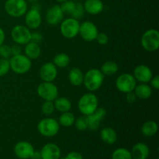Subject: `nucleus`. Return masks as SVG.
I'll list each match as a JSON object with an SVG mask.
<instances>
[{
	"instance_id": "nucleus-28",
	"label": "nucleus",
	"mask_w": 159,
	"mask_h": 159,
	"mask_svg": "<svg viewBox=\"0 0 159 159\" xmlns=\"http://www.w3.org/2000/svg\"><path fill=\"white\" fill-rule=\"evenodd\" d=\"M75 120V116L71 112H65L62 113L58 120V123L60 125L65 127H69L74 125Z\"/></svg>"
},
{
	"instance_id": "nucleus-33",
	"label": "nucleus",
	"mask_w": 159,
	"mask_h": 159,
	"mask_svg": "<svg viewBox=\"0 0 159 159\" xmlns=\"http://www.w3.org/2000/svg\"><path fill=\"white\" fill-rule=\"evenodd\" d=\"M55 110L54 104L53 101H44L41 107V111L46 116H50Z\"/></svg>"
},
{
	"instance_id": "nucleus-7",
	"label": "nucleus",
	"mask_w": 159,
	"mask_h": 159,
	"mask_svg": "<svg viewBox=\"0 0 159 159\" xmlns=\"http://www.w3.org/2000/svg\"><path fill=\"white\" fill-rule=\"evenodd\" d=\"M80 23L79 20L70 17L62 20L61 23L60 30L62 36L67 39L75 38L79 35Z\"/></svg>"
},
{
	"instance_id": "nucleus-18",
	"label": "nucleus",
	"mask_w": 159,
	"mask_h": 159,
	"mask_svg": "<svg viewBox=\"0 0 159 159\" xmlns=\"http://www.w3.org/2000/svg\"><path fill=\"white\" fill-rule=\"evenodd\" d=\"M40 155L42 159H59L61 157V150L57 144L48 143L43 147Z\"/></svg>"
},
{
	"instance_id": "nucleus-24",
	"label": "nucleus",
	"mask_w": 159,
	"mask_h": 159,
	"mask_svg": "<svg viewBox=\"0 0 159 159\" xmlns=\"http://www.w3.org/2000/svg\"><path fill=\"white\" fill-rule=\"evenodd\" d=\"M68 79H69L70 83L74 86H79L83 83L84 74L78 68H73L71 69L68 74Z\"/></svg>"
},
{
	"instance_id": "nucleus-34",
	"label": "nucleus",
	"mask_w": 159,
	"mask_h": 159,
	"mask_svg": "<svg viewBox=\"0 0 159 159\" xmlns=\"http://www.w3.org/2000/svg\"><path fill=\"white\" fill-rule=\"evenodd\" d=\"M9 70H10L9 60L5 58L0 59V77L6 75Z\"/></svg>"
},
{
	"instance_id": "nucleus-46",
	"label": "nucleus",
	"mask_w": 159,
	"mask_h": 159,
	"mask_svg": "<svg viewBox=\"0 0 159 159\" xmlns=\"http://www.w3.org/2000/svg\"><path fill=\"white\" fill-rule=\"evenodd\" d=\"M27 1H29L30 2H32V3H36L37 2L38 0H27Z\"/></svg>"
},
{
	"instance_id": "nucleus-42",
	"label": "nucleus",
	"mask_w": 159,
	"mask_h": 159,
	"mask_svg": "<svg viewBox=\"0 0 159 159\" xmlns=\"http://www.w3.org/2000/svg\"><path fill=\"white\" fill-rule=\"evenodd\" d=\"M151 85L152 88H154L155 89H159V76L156 75L154 76L152 78V79L150 80Z\"/></svg>"
},
{
	"instance_id": "nucleus-14",
	"label": "nucleus",
	"mask_w": 159,
	"mask_h": 159,
	"mask_svg": "<svg viewBox=\"0 0 159 159\" xmlns=\"http://www.w3.org/2000/svg\"><path fill=\"white\" fill-rule=\"evenodd\" d=\"M39 75L43 82H53L57 75V67L53 62H47L40 67Z\"/></svg>"
},
{
	"instance_id": "nucleus-6",
	"label": "nucleus",
	"mask_w": 159,
	"mask_h": 159,
	"mask_svg": "<svg viewBox=\"0 0 159 159\" xmlns=\"http://www.w3.org/2000/svg\"><path fill=\"white\" fill-rule=\"evenodd\" d=\"M141 43L145 51H157L159 48V32L155 29L148 30L141 37Z\"/></svg>"
},
{
	"instance_id": "nucleus-39",
	"label": "nucleus",
	"mask_w": 159,
	"mask_h": 159,
	"mask_svg": "<svg viewBox=\"0 0 159 159\" xmlns=\"http://www.w3.org/2000/svg\"><path fill=\"white\" fill-rule=\"evenodd\" d=\"M126 99H127V102H128L129 103H133L136 101L137 96L135 95L134 92L132 91L130 93H126Z\"/></svg>"
},
{
	"instance_id": "nucleus-16",
	"label": "nucleus",
	"mask_w": 159,
	"mask_h": 159,
	"mask_svg": "<svg viewBox=\"0 0 159 159\" xmlns=\"http://www.w3.org/2000/svg\"><path fill=\"white\" fill-rule=\"evenodd\" d=\"M34 152V147L27 141H20L14 147V152L16 155L21 159H30Z\"/></svg>"
},
{
	"instance_id": "nucleus-5",
	"label": "nucleus",
	"mask_w": 159,
	"mask_h": 159,
	"mask_svg": "<svg viewBox=\"0 0 159 159\" xmlns=\"http://www.w3.org/2000/svg\"><path fill=\"white\" fill-rule=\"evenodd\" d=\"M6 13L14 18H19L25 15L28 9L26 0H6L4 5Z\"/></svg>"
},
{
	"instance_id": "nucleus-26",
	"label": "nucleus",
	"mask_w": 159,
	"mask_h": 159,
	"mask_svg": "<svg viewBox=\"0 0 159 159\" xmlns=\"http://www.w3.org/2000/svg\"><path fill=\"white\" fill-rule=\"evenodd\" d=\"M54 107L55 110L61 113L70 111L71 108V102L68 99L65 97H57L54 99Z\"/></svg>"
},
{
	"instance_id": "nucleus-19",
	"label": "nucleus",
	"mask_w": 159,
	"mask_h": 159,
	"mask_svg": "<svg viewBox=\"0 0 159 159\" xmlns=\"http://www.w3.org/2000/svg\"><path fill=\"white\" fill-rule=\"evenodd\" d=\"M130 153L134 159H147L150 154V150L147 144L138 143L134 146Z\"/></svg>"
},
{
	"instance_id": "nucleus-47",
	"label": "nucleus",
	"mask_w": 159,
	"mask_h": 159,
	"mask_svg": "<svg viewBox=\"0 0 159 159\" xmlns=\"http://www.w3.org/2000/svg\"><path fill=\"white\" fill-rule=\"evenodd\" d=\"M71 1H74L75 2V1H76V0H71Z\"/></svg>"
},
{
	"instance_id": "nucleus-30",
	"label": "nucleus",
	"mask_w": 159,
	"mask_h": 159,
	"mask_svg": "<svg viewBox=\"0 0 159 159\" xmlns=\"http://www.w3.org/2000/svg\"><path fill=\"white\" fill-rule=\"evenodd\" d=\"M112 159H133L131 156V153L127 149L117 148L113 152L112 155Z\"/></svg>"
},
{
	"instance_id": "nucleus-41",
	"label": "nucleus",
	"mask_w": 159,
	"mask_h": 159,
	"mask_svg": "<svg viewBox=\"0 0 159 159\" xmlns=\"http://www.w3.org/2000/svg\"><path fill=\"white\" fill-rule=\"evenodd\" d=\"M11 51H12V56L20 54L22 52L21 45L16 43L15 45H13L12 47H11Z\"/></svg>"
},
{
	"instance_id": "nucleus-8",
	"label": "nucleus",
	"mask_w": 159,
	"mask_h": 159,
	"mask_svg": "<svg viewBox=\"0 0 159 159\" xmlns=\"http://www.w3.org/2000/svg\"><path fill=\"white\" fill-rule=\"evenodd\" d=\"M37 94L44 101H53L58 97V89L52 82H43L37 86Z\"/></svg>"
},
{
	"instance_id": "nucleus-44",
	"label": "nucleus",
	"mask_w": 159,
	"mask_h": 159,
	"mask_svg": "<svg viewBox=\"0 0 159 159\" xmlns=\"http://www.w3.org/2000/svg\"><path fill=\"white\" fill-rule=\"evenodd\" d=\"M30 159H42L41 158V155H40V152H35L34 151V153H33L32 156Z\"/></svg>"
},
{
	"instance_id": "nucleus-11",
	"label": "nucleus",
	"mask_w": 159,
	"mask_h": 159,
	"mask_svg": "<svg viewBox=\"0 0 159 159\" xmlns=\"http://www.w3.org/2000/svg\"><path fill=\"white\" fill-rule=\"evenodd\" d=\"M99 31L98 28L93 22L85 21L80 24L79 34L85 41L91 42L96 39Z\"/></svg>"
},
{
	"instance_id": "nucleus-2",
	"label": "nucleus",
	"mask_w": 159,
	"mask_h": 159,
	"mask_svg": "<svg viewBox=\"0 0 159 159\" xmlns=\"http://www.w3.org/2000/svg\"><path fill=\"white\" fill-rule=\"evenodd\" d=\"M99 101L97 96L91 93L82 95L78 102L79 111L85 116H89L98 108Z\"/></svg>"
},
{
	"instance_id": "nucleus-40",
	"label": "nucleus",
	"mask_w": 159,
	"mask_h": 159,
	"mask_svg": "<svg viewBox=\"0 0 159 159\" xmlns=\"http://www.w3.org/2000/svg\"><path fill=\"white\" fill-rule=\"evenodd\" d=\"M65 159H83L82 158V155L77 152H72L68 153L66 155Z\"/></svg>"
},
{
	"instance_id": "nucleus-32",
	"label": "nucleus",
	"mask_w": 159,
	"mask_h": 159,
	"mask_svg": "<svg viewBox=\"0 0 159 159\" xmlns=\"http://www.w3.org/2000/svg\"><path fill=\"white\" fill-rule=\"evenodd\" d=\"M76 3L74 1H71V0H67L65 2L61 3V9L63 11L64 14H68V15L71 16V14L72 13L73 11H74L75 8Z\"/></svg>"
},
{
	"instance_id": "nucleus-3",
	"label": "nucleus",
	"mask_w": 159,
	"mask_h": 159,
	"mask_svg": "<svg viewBox=\"0 0 159 159\" xmlns=\"http://www.w3.org/2000/svg\"><path fill=\"white\" fill-rule=\"evenodd\" d=\"M10 69L19 75L26 74L30 70L32 67V62L25 54L12 55L9 60Z\"/></svg>"
},
{
	"instance_id": "nucleus-35",
	"label": "nucleus",
	"mask_w": 159,
	"mask_h": 159,
	"mask_svg": "<svg viewBox=\"0 0 159 159\" xmlns=\"http://www.w3.org/2000/svg\"><path fill=\"white\" fill-rule=\"evenodd\" d=\"M84 12H85V9H84L83 5L82 3H76L75 8L72 13L71 14V17L76 19V20H79L82 17Z\"/></svg>"
},
{
	"instance_id": "nucleus-22",
	"label": "nucleus",
	"mask_w": 159,
	"mask_h": 159,
	"mask_svg": "<svg viewBox=\"0 0 159 159\" xmlns=\"http://www.w3.org/2000/svg\"><path fill=\"white\" fill-rule=\"evenodd\" d=\"M101 139L103 142L108 144H113L117 139V134L114 129L112 127H104L100 131Z\"/></svg>"
},
{
	"instance_id": "nucleus-17",
	"label": "nucleus",
	"mask_w": 159,
	"mask_h": 159,
	"mask_svg": "<svg viewBox=\"0 0 159 159\" xmlns=\"http://www.w3.org/2000/svg\"><path fill=\"white\" fill-rule=\"evenodd\" d=\"M133 75L138 82L141 83H147L150 82L152 78L153 77V72L147 65H140L134 68Z\"/></svg>"
},
{
	"instance_id": "nucleus-36",
	"label": "nucleus",
	"mask_w": 159,
	"mask_h": 159,
	"mask_svg": "<svg viewBox=\"0 0 159 159\" xmlns=\"http://www.w3.org/2000/svg\"><path fill=\"white\" fill-rule=\"evenodd\" d=\"M0 56L2 57V58H9L12 56L11 47L6 44H2L0 46Z\"/></svg>"
},
{
	"instance_id": "nucleus-45",
	"label": "nucleus",
	"mask_w": 159,
	"mask_h": 159,
	"mask_svg": "<svg viewBox=\"0 0 159 159\" xmlns=\"http://www.w3.org/2000/svg\"><path fill=\"white\" fill-rule=\"evenodd\" d=\"M56 1L57 2H60V3H63L65 2H66L67 0H56Z\"/></svg>"
},
{
	"instance_id": "nucleus-1",
	"label": "nucleus",
	"mask_w": 159,
	"mask_h": 159,
	"mask_svg": "<svg viewBox=\"0 0 159 159\" xmlns=\"http://www.w3.org/2000/svg\"><path fill=\"white\" fill-rule=\"evenodd\" d=\"M104 75L97 68H92L84 75L83 84L89 91H96L103 83Z\"/></svg>"
},
{
	"instance_id": "nucleus-13",
	"label": "nucleus",
	"mask_w": 159,
	"mask_h": 159,
	"mask_svg": "<svg viewBox=\"0 0 159 159\" xmlns=\"http://www.w3.org/2000/svg\"><path fill=\"white\" fill-rule=\"evenodd\" d=\"M64 15L65 14L61 9V6L59 5H54L47 11L45 18L48 24L56 26L61 23L64 19Z\"/></svg>"
},
{
	"instance_id": "nucleus-27",
	"label": "nucleus",
	"mask_w": 159,
	"mask_h": 159,
	"mask_svg": "<svg viewBox=\"0 0 159 159\" xmlns=\"http://www.w3.org/2000/svg\"><path fill=\"white\" fill-rule=\"evenodd\" d=\"M103 75H113L118 71V65L113 61H107L104 62L100 68Z\"/></svg>"
},
{
	"instance_id": "nucleus-37",
	"label": "nucleus",
	"mask_w": 159,
	"mask_h": 159,
	"mask_svg": "<svg viewBox=\"0 0 159 159\" xmlns=\"http://www.w3.org/2000/svg\"><path fill=\"white\" fill-rule=\"evenodd\" d=\"M96 40H97L98 43H99V44L105 45L108 43L109 37L107 34H104V33H99Z\"/></svg>"
},
{
	"instance_id": "nucleus-4",
	"label": "nucleus",
	"mask_w": 159,
	"mask_h": 159,
	"mask_svg": "<svg viewBox=\"0 0 159 159\" xmlns=\"http://www.w3.org/2000/svg\"><path fill=\"white\" fill-rule=\"evenodd\" d=\"M37 130L42 136L51 138L55 136L58 133L60 124L58 121L54 118H43L37 124Z\"/></svg>"
},
{
	"instance_id": "nucleus-25",
	"label": "nucleus",
	"mask_w": 159,
	"mask_h": 159,
	"mask_svg": "<svg viewBox=\"0 0 159 159\" xmlns=\"http://www.w3.org/2000/svg\"><path fill=\"white\" fill-rule=\"evenodd\" d=\"M158 126L155 121L148 120L141 127V133L145 137H152L158 132Z\"/></svg>"
},
{
	"instance_id": "nucleus-38",
	"label": "nucleus",
	"mask_w": 159,
	"mask_h": 159,
	"mask_svg": "<svg viewBox=\"0 0 159 159\" xmlns=\"http://www.w3.org/2000/svg\"><path fill=\"white\" fill-rule=\"evenodd\" d=\"M42 40H43V36H42V34H40V33L38 32L31 33L30 41L34 42V43L40 44V43L42 42Z\"/></svg>"
},
{
	"instance_id": "nucleus-10",
	"label": "nucleus",
	"mask_w": 159,
	"mask_h": 159,
	"mask_svg": "<svg viewBox=\"0 0 159 159\" xmlns=\"http://www.w3.org/2000/svg\"><path fill=\"white\" fill-rule=\"evenodd\" d=\"M136 85V79L133 75L129 73H123L116 80V89L121 93H127L134 91Z\"/></svg>"
},
{
	"instance_id": "nucleus-31",
	"label": "nucleus",
	"mask_w": 159,
	"mask_h": 159,
	"mask_svg": "<svg viewBox=\"0 0 159 159\" xmlns=\"http://www.w3.org/2000/svg\"><path fill=\"white\" fill-rule=\"evenodd\" d=\"M74 125L75 126V128L80 131H83V130L89 129V122L87 116L82 115V116L75 119Z\"/></svg>"
},
{
	"instance_id": "nucleus-21",
	"label": "nucleus",
	"mask_w": 159,
	"mask_h": 159,
	"mask_svg": "<svg viewBox=\"0 0 159 159\" xmlns=\"http://www.w3.org/2000/svg\"><path fill=\"white\" fill-rule=\"evenodd\" d=\"M25 55L29 57L30 60L32 59L38 58L41 54V48H40V44L36 43L34 42H29L26 43L24 48Z\"/></svg>"
},
{
	"instance_id": "nucleus-23",
	"label": "nucleus",
	"mask_w": 159,
	"mask_h": 159,
	"mask_svg": "<svg viewBox=\"0 0 159 159\" xmlns=\"http://www.w3.org/2000/svg\"><path fill=\"white\" fill-rule=\"evenodd\" d=\"M134 92L137 98H139L141 99H149L152 95V87L146 83H142L136 85Z\"/></svg>"
},
{
	"instance_id": "nucleus-29",
	"label": "nucleus",
	"mask_w": 159,
	"mask_h": 159,
	"mask_svg": "<svg viewBox=\"0 0 159 159\" xmlns=\"http://www.w3.org/2000/svg\"><path fill=\"white\" fill-rule=\"evenodd\" d=\"M53 63L57 68H65L70 64V57L65 53H60L54 57Z\"/></svg>"
},
{
	"instance_id": "nucleus-9",
	"label": "nucleus",
	"mask_w": 159,
	"mask_h": 159,
	"mask_svg": "<svg viewBox=\"0 0 159 159\" xmlns=\"http://www.w3.org/2000/svg\"><path fill=\"white\" fill-rule=\"evenodd\" d=\"M11 37L16 43L20 45H26L31 40V31L26 26L16 25L11 31Z\"/></svg>"
},
{
	"instance_id": "nucleus-43",
	"label": "nucleus",
	"mask_w": 159,
	"mask_h": 159,
	"mask_svg": "<svg viewBox=\"0 0 159 159\" xmlns=\"http://www.w3.org/2000/svg\"><path fill=\"white\" fill-rule=\"evenodd\" d=\"M5 39H6V34H5L4 30L0 27V46L2 44H3L5 41Z\"/></svg>"
},
{
	"instance_id": "nucleus-15",
	"label": "nucleus",
	"mask_w": 159,
	"mask_h": 159,
	"mask_svg": "<svg viewBox=\"0 0 159 159\" xmlns=\"http://www.w3.org/2000/svg\"><path fill=\"white\" fill-rule=\"evenodd\" d=\"M107 111L103 108L98 107L93 113L87 116L89 122V129L91 130H96L100 126L101 121L105 118Z\"/></svg>"
},
{
	"instance_id": "nucleus-20",
	"label": "nucleus",
	"mask_w": 159,
	"mask_h": 159,
	"mask_svg": "<svg viewBox=\"0 0 159 159\" xmlns=\"http://www.w3.org/2000/svg\"><path fill=\"white\" fill-rule=\"evenodd\" d=\"M84 9L91 15H97L102 12L103 2L101 0H86L83 5Z\"/></svg>"
},
{
	"instance_id": "nucleus-12",
	"label": "nucleus",
	"mask_w": 159,
	"mask_h": 159,
	"mask_svg": "<svg viewBox=\"0 0 159 159\" xmlns=\"http://www.w3.org/2000/svg\"><path fill=\"white\" fill-rule=\"evenodd\" d=\"M25 23L29 29L35 30L40 27L42 23V17L37 8L33 7L25 13Z\"/></svg>"
}]
</instances>
